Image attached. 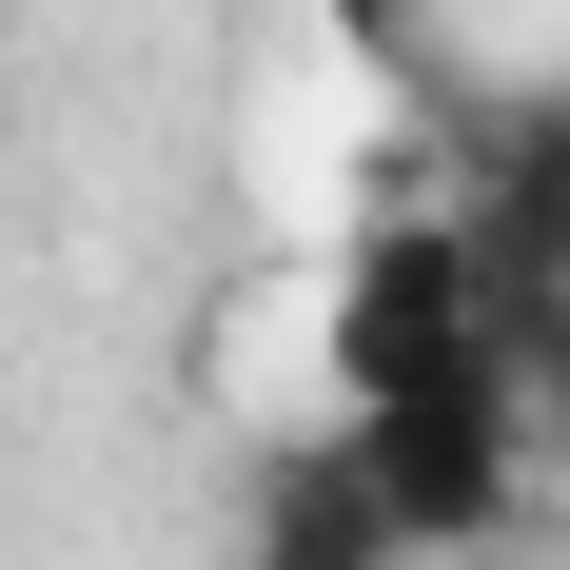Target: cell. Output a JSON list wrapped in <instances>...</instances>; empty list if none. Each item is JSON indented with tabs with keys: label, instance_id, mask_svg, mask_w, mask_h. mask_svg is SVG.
<instances>
[{
	"label": "cell",
	"instance_id": "1",
	"mask_svg": "<svg viewBox=\"0 0 570 570\" xmlns=\"http://www.w3.org/2000/svg\"><path fill=\"white\" fill-rule=\"evenodd\" d=\"M335 453H354V492H374V531H394V570H413V551H492V531H512V492H531L512 354H472V374H433V394L335 413Z\"/></svg>",
	"mask_w": 570,
	"mask_h": 570
},
{
	"label": "cell",
	"instance_id": "2",
	"mask_svg": "<svg viewBox=\"0 0 570 570\" xmlns=\"http://www.w3.org/2000/svg\"><path fill=\"white\" fill-rule=\"evenodd\" d=\"M472 354H512V335L472 315V256H453V217H374V256H354V295H335V413H374V394H433V374H472Z\"/></svg>",
	"mask_w": 570,
	"mask_h": 570
},
{
	"label": "cell",
	"instance_id": "3",
	"mask_svg": "<svg viewBox=\"0 0 570 570\" xmlns=\"http://www.w3.org/2000/svg\"><path fill=\"white\" fill-rule=\"evenodd\" d=\"M453 256H472V315H492V335L570 315V99L492 118V158H472V197H453Z\"/></svg>",
	"mask_w": 570,
	"mask_h": 570
},
{
	"label": "cell",
	"instance_id": "4",
	"mask_svg": "<svg viewBox=\"0 0 570 570\" xmlns=\"http://www.w3.org/2000/svg\"><path fill=\"white\" fill-rule=\"evenodd\" d=\"M236 570H394V531H374V492H354V453H335V433L256 453V512H236Z\"/></svg>",
	"mask_w": 570,
	"mask_h": 570
},
{
	"label": "cell",
	"instance_id": "5",
	"mask_svg": "<svg viewBox=\"0 0 570 570\" xmlns=\"http://www.w3.org/2000/svg\"><path fill=\"white\" fill-rule=\"evenodd\" d=\"M512 413H531V453H570V315L512 335Z\"/></svg>",
	"mask_w": 570,
	"mask_h": 570
},
{
	"label": "cell",
	"instance_id": "6",
	"mask_svg": "<svg viewBox=\"0 0 570 570\" xmlns=\"http://www.w3.org/2000/svg\"><path fill=\"white\" fill-rule=\"evenodd\" d=\"M335 20H354V40H413V20H433V0H335Z\"/></svg>",
	"mask_w": 570,
	"mask_h": 570
}]
</instances>
